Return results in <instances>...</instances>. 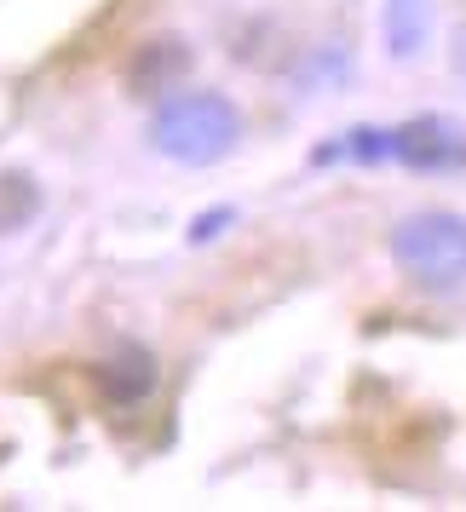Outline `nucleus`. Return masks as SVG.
<instances>
[{
	"mask_svg": "<svg viewBox=\"0 0 466 512\" xmlns=\"http://www.w3.org/2000/svg\"><path fill=\"white\" fill-rule=\"evenodd\" d=\"M455 64H461V75H466V35H461V47H455Z\"/></svg>",
	"mask_w": 466,
	"mask_h": 512,
	"instance_id": "6e6552de",
	"label": "nucleus"
},
{
	"mask_svg": "<svg viewBox=\"0 0 466 512\" xmlns=\"http://www.w3.org/2000/svg\"><path fill=\"white\" fill-rule=\"evenodd\" d=\"M98 392L110 397V403H144V397L156 392V357L144 346H121L110 351L104 363H98Z\"/></svg>",
	"mask_w": 466,
	"mask_h": 512,
	"instance_id": "39448f33",
	"label": "nucleus"
},
{
	"mask_svg": "<svg viewBox=\"0 0 466 512\" xmlns=\"http://www.w3.org/2000/svg\"><path fill=\"white\" fill-rule=\"evenodd\" d=\"M35 208H41V196H35V185H29L24 173H0V231L24 225Z\"/></svg>",
	"mask_w": 466,
	"mask_h": 512,
	"instance_id": "0eeeda50",
	"label": "nucleus"
},
{
	"mask_svg": "<svg viewBox=\"0 0 466 512\" xmlns=\"http://www.w3.org/2000/svg\"><path fill=\"white\" fill-rule=\"evenodd\" d=\"M392 259L397 271L432 294H449V288H466V219L461 213H409L392 231Z\"/></svg>",
	"mask_w": 466,
	"mask_h": 512,
	"instance_id": "f03ea898",
	"label": "nucleus"
},
{
	"mask_svg": "<svg viewBox=\"0 0 466 512\" xmlns=\"http://www.w3.org/2000/svg\"><path fill=\"white\" fill-rule=\"evenodd\" d=\"M190 70V47L179 35H162V41H144L127 64V87L133 93H173Z\"/></svg>",
	"mask_w": 466,
	"mask_h": 512,
	"instance_id": "20e7f679",
	"label": "nucleus"
},
{
	"mask_svg": "<svg viewBox=\"0 0 466 512\" xmlns=\"http://www.w3.org/2000/svg\"><path fill=\"white\" fill-rule=\"evenodd\" d=\"M380 29H386V52L392 58H420L426 35H432V0H386L380 6Z\"/></svg>",
	"mask_w": 466,
	"mask_h": 512,
	"instance_id": "423d86ee",
	"label": "nucleus"
},
{
	"mask_svg": "<svg viewBox=\"0 0 466 512\" xmlns=\"http://www.w3.org/2000/svg\"><path fill=\"white\" fill-rule=\"evenodd\" d=\"M392 162L415 173H461L466 167V127L449 116H415L392 127Z\"/></svg>",
	"mask_w": 466,
	"mask_h": 512,
	"instance_id": "7ed1b4c3",
	"label": "nucleus"
},
{
	"mask_svg": "<svg viewBox=\"0 0 466 512\" xmlns=\"http://www.w3.org/2000/svg\"><path fill=\"white\" fill-rule=\"evenodd\" d=\"M150 139L167 162L213 167L242 144V110L225 93H167L150 116Z\"/></svg>",
	"mask_w": 466,
	"mask_h": 512,
	"instance_id": "f257e3e1",
	"label": "nucleus"
}]
</instances>
